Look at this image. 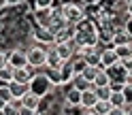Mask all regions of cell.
Instances as JSON below:
<instances>
[{
    "label": "cell",
    "mask_w": 132,
    "mask_h": 115,
    "mask_svg": "<svg viewBox=\"0 0 132 115\" xmlns=\"http://www.w3.org/2000/svg\"><path fill=\"white\" fill-rule=\"evenodd\" d=\"M64 102L66 104H72V106H81V92H79L77 87H72L70 83H68V87H66Z\"/></svg>",
    "instance_id": "cell-11"
},
{
    "label": "cell",
    "mask_w": 132,
    "mask_h": 115,
    "mask_svg": "<svg viewBox=\"0 0 132 115\" xmlns=\"http://www.w3.org/2000/svg\"><path fill=\"white\" fill-rule=\"evenodd\" d=\"M6 62H9L13 68L26 66V64H28V58H26V49H19V47L11 49V51L6 53Z\"/></svg>",
    "instance_id": "cell-7"
},
{
    "label": "cell",
    "mask_w": 132,
    "mask_h": 115,
    "mask_svg": "<svg viewBox=\"0 0 132 115\" xmlns=\"http://www.w3.org/2000/svg\"><path fill=\"white\" fill-rule=\"evenodd\" d=\"M117 62H119V58H117V53H115L113 45L100 49V55H98V66H100V68H111Z\"/></svg>",
    "instance_id": "cell-6"
},
{
    "label": "cell",
    "mask_w": 132,
    "mask_h": 115,
    "mask_svg": "<svg viewBox=\"0 0 132 115\" xmlns=\"http://www.w3.org/2000/svg\"><path fill=\"white\" fill-rule=\"evenodd\" d=\"M26 58H28V64L34 68H43L45 66V60H47V47L38 45V43H32L28 49H26Z\"/></svg>",
    "instance_id": "cell-4"
},
{
    "label": "cell",
    "mask_w": 132,
    "mask_h": 115,
    "mask_svg": "<svg viewBox=\"0 0 132 115\" xmlns=\"http://www.w3.org/2000/svg\"><path fill=\"white\" fill-rule=\"evenodd\" d=\"M109 100H111V104H113V106H123L126 98H123V94H121V92H111Z\"/></svg>",
    "instance_id": "cell-27"
},
{
    "label": "cell",
    "mask_w": 132,
    "mask_h": 115,
    "mask_svg": "<svg viewBox=\"0 0 132 115\" xmlns=\"http://www.w3.org/2000/svg\"><path fill=\"white\" fill-rule=\"evenodd\" d=\"M128 115H132V111H130V113H128Z\"/></svg>",
    "instance_id": "cell-36"
},
{
    "label": "cell",
    "mask_w": 132,
    "mask_h": 115,
    "mask_svg": "<svg viewBox=\"0 0 132 115\" xmlns=\"http://www.w3.org/2000/svg\"><path fill=\"white\" fill-rule=\"evenodd\" d=\"M60 11L64 15V19L70 23V26H75V23L79 21H83L87 15H85V9H83V4L81 2H75V0H68V2H64L60 6Z\"/></svg>",
    "instance_id": "cell-2"
},
{
    "label": "cell",
    "mask_w": 132,
    "mask_h": 115,
    "mask_svg": "<svg viewBox=\"0 0 132 115\" xmlns=\"http://www.w3.org/2000/svg\"><path fill=\"white\" fill-rule=\"evenodd\" d=\"M77 40V45L79 47H83V45H96L98 43V23L92 21V19H83V21H79L75 23V36H72Z\"/></svg>",
    "instance_id": "cell-1"
},
{
    "label": "cell",
    "mask_w": 132,
    "mask_h": 115,
    "mask_svg": "<svg viewBox=\"0 0 132 115\" xmlns=\"http://www.w3.org/2000/svg\"><path fill=\"white\" fill-rule=\"evenodd\" d=\"M32 2V9H51V6L55 4V0H30Z\"/></svg>",
    "instance_id": "cell-26"
},
{
    "label": "cell",
    "mask_w": 132,
    "mask_h": 115,
    "mask_svg": "<svg viewBox=\"0 0 132 115\" xmlns=\"http://www.w3.org/2000/svg\"><path fill=\"white\" fill-rule=\"evenodd\" d=\"M6 64V51H0V68Z\"/></svg>",
    "instance_id": "cell-31"
},
{
    "label": "cell",
    "mask_w": 132,
    "mask_h": 115,
    "mask_svg": "<svg viewBox=\"0 0 132 115\" xmlns=\"http://www.w3.org/2000/svg\"><path fill=\"white\" fill-rule=\"evenodd\" d=\"M109 81H111L109 72H106L104 68H98L96 77H94V81H92V85H94V87H98V85H109Z\"/></svg>",
    "instance_id": "cell-20"
},
{
    "label": "cell",
    "mask_w": 132,
    "mask_h": 115,
    "mask_svg": "<svg viewBox=\"0 0 132 115\" xmlns=\"http://www.w3.org/2000/svg\"><path fill=\"white\" fill-rule=\"evenodd\" d=\"M109 115H128L126 111H123V106H113V109H111V113Z\"/></svg>",
    "instance_id": "cell-29"
},
{
    "label": "cell",
    "mask_w": 132,
    "mask_h": 115,
    "mask_svg": "<svg viewBox=\"0 0 132 115\" xmlns=\"http://www.w3.org/2000/svg\"><path fill=\"white\" fill-rule=\"evenodd\" d=\"M115 53H117L119 60H126V58H132V43H123V45H113Z\"/></svg>",
    "instance_id": "cell-19"
},
{
    "label": "cell",
    "mask_w": 132,
    "mask_h": 115,
    "mask_svg": "<svg viewBox=\"0 0 132 115\" xmlns=\"http://www.w3.org/2000/svg\"><path fill=\"white\" fill-rule=\"evenodd\" d=\"M9 89L13 100H21V96L28 92V83H19V81H9Z\"/></svg>",
    "instance_id": "cell-12"
},
{
    "label": "cell",
    "mask_w": 132,
    "mask_h": 115,
    "mask_svg": "<svg viewBox=\"0 0 132 115\" xmlns=\"http://www.w3.org/2000/svg\"><path fill=\"white\" fill-rule=\"evenodd\" d=\"M2 85H9V83H6V81H2V79H0V87H2Z\"/></svg>",
    "instance_id": "cell-35"
},
{
    "label": "cell",
    "mask_w": 132,
    "mask_h": 115,
    "mask_svg": "<svg viewBox=\"0 0 132 115\" xmlns=\"http://www.w3.org/2000/svg\"><path fill=\"white\" fill-rule=\"evenodd\" d=\"M60 75H62V83H64V85H68V83H70V79H72V75H75V72H72V62H70V60H64V62H62V66H60Z\"/></svg>",
    "instance_id": "cell-14"
},
{
    "label": "cell",
    "mask_w": 132,
    "mask_h": 115,
    "mask_svg": "<svg viewBox=\"0 0 132 115\" xmlns=\"http://www.w3.org/2000/svg\"><path fill=\"white\" fill-rule=\"evenodd\" d=\"M51 87H53V85H51V81L47 79V75H45V72H36V75L28 81V89H30L32 94L40 96V98H43V96H47L49 92H51Z\"/></svg>",
    "instance_id": "cell-3"
},
{
    "label": "cell",
    "mask_w": 132,
    "mask_h": 115,
    "mask_svg": "<svg viewBox=\"0 0 132 115\" xmlns=\"http://www.w3.org/2000/svg\"><path fill=\"white\" fill-rule=\"evenodd\" d=\"M96 102H98V96L94 92V85L81 92V109H92Z\"/></svg>",
    "instance_id": "cell-10"
},
{
    "label": "cell",
    "mask_w": 132,
    "mask_h": 115,
    "mask_svg": "<svg viewBox=\"0 0 132 115\" xmlns=\"http://www.w3.org/2000/svg\"><path fill=\"white\" fill-rule=\"evenodd\" d=\"M81 115H98L94 109H83V111H81Z\"/></svg>",
    "instance_id": "cell-32"
},
{
    "label": "cell",
    "mask_w": 132,
    "mask_h": 115,
    "mask_svg": "<svg viewBox=\"0 0 132 115\" xmlns=\"http://www.w3.org/2000/svg\"><path fill=\"white\" fill-rule=\"evenodd\" d=\"M38 102H40V96L32 94L30 89H28V92L21 96V104H23V106H30V109H36V106H38Z\"/></svg>",
    "instance_id": "cell-18"
},
{
    "label": "cell",
    "mask_w": 132,
    "mask_h": 115,
    "mask_svg": "<svg viewBox=\"0 0 132 115\" xmlns=\"http://www.w3.org/2000/svg\"><path fill=\"white\" fill-rule=\"evenodd\" d=\"M62 58H60V53H57V49H55V45H51V47H47V60H45V66H49V68H60L62 66ZM43 66V68H45Z\"/></svg>",
    "instance_id": "cell-9"
},
{
    "label": "cell",
    "mask_w": 132,
    "mask_h": 115,
    "mask_svg": "<svg viewBox=\"0 0 132 115\" xmlns=\"http://www.w3.org/2000/svg\"><path fill=\"white\" fill-rule=\"evenodd\" d=\"M43 72L47 75V79L51 81V85H64V83H62L60 68H49V66H45V68H43Z\"/></svg>",
    "instance_id": "cell-16"
},
{
    "label": "cell",
    "mask_w": 132,
    "mask_h": 115,
    "mask_svg": "<svg viewBox=\"0 0 132 115\" xmlns=\"http://www.w3.org/2000/svg\"><path fill=\"white\" fill-rule=\"evenodd\" d=\"M19 106H21V100H11L2 111H0V115H17Z\"/></svg>",
    "instance_id": "cell-22"
},
{
    "label": "cell",
    "mask_w": 132,
    "mask_h": 115,
    "mask_svg": "<svg viewBox=\"0 0 132 115\" xmlns=\"http://www.w3.org/2000/svg\"><path fill=\"white\" fill-rule=\"evenodd\" d=\"M92 109L98 113V115H109L111 113V109H113V104H111V100H98Z\"/></svg>",
    "instance_id": "cell-21"
},
{
    "label": "cell",
    "mask_w": 132,
    "mask_h": 115,
    "mask_svg": "<svg viewBox=\"0 0 132 115\" xmlns=\"http://www.w3.org/2000/svg\"><path fill=\"white\" fill-rule=\"evenodd\" d=\"M13 70H15V68L11 66L9 62H6L4 66L0 68V79H2V81H6V83H9V81H13Z\"/></svg>",
    "instance_id": "cell-23"
},
{
    "label": "cell",
    "mask_w": 132,
    "mask_h": 115,
    "mask_svg": "<svg viewBox=\"0 0 132 115\" xmlns=\"http://www.w3.org/2000/svg\"><path fill=\"white\" fill-rule=\"evenodd\" d=\"M75 36V26H64L62 30H57L55 32V43H64V40H68V38H72Z\"/></svg>",
    "instance_id": "cell-15"
},
{
    "label": "cell",
    "mask_w": 132,
    "mask_h": 115,
    "mask_svg": "<svg viewBox=\"0 0 132 115\" xmlns=\"http://www.w3.org/2000/svg\"><path fill=\"white\" fill-rule=\"evenodd\" d=\"M17 115H36V109H30V106H19V111H17Z\"/></svg>",
    "instance_id": "cell-28"
},
{
    "label": "cell",
    "mask_w": 132,
    "mask_h": 115,
    "mask_svg": "<svg viewBox=\"0 0 132 115\" xmlns=\"http://www.w3.org/2000/svg\"><path fill=\"white\" fill-rule=\"evenodd\" d=\"M94 92H96V96H98V100H109L111 87H109V85H98V87H94Z\"/></svg>",
    "instance_id": "cell-25"
},
{
    "label": "cell",
    "mask_w": 132,
    "mask_h": 115,
    "mask_svg": "<svg viewBox=\"0 0 132 115\" xmlns=\"http://www.w3.org/2000/svg\"><path fill=\"white\" fill-rule=\"evenodd\" d=\"M70 85H72V87H77L79 92H83V89L92 87V81H87L83 75H72V79H70Z\"/></svg>",
    "instance_id": "cell-17"
},
{
    "label": "cell",
    "mask_w": 132,
    "mask_h": 115,
    "mask_svg": "<svg viewBox=\"0 0 132 115\" xmlns=\"http://www.w3.org/2000/svg\"><path fill=\"white\" fill-rule=\"evenodd\" d=\"M98 68H100V66H96V64H87V66L83 68V72H79V75H83L87 81H94V77H96Z\"/></svg>",
    "instance_id": "cell-24"
},
{
    "label": "cell",
    "mask_w": 132,
    "mask_h": 115,
    "mask_svg": "<svg viewBox=\"0 0 132 115\" xmlns=\"http://www.w3.org/2000/svg\"><path fill=\"white\" fill-rule=\"evenodd\" d=\"M6 104H9V102H6V100H4V98H0V111H2V109H4V106H6Z\"/></svg>",
    "instance_id": "cell-34"
},
{
    "label": "cell",
    "mask_w": 132,
    "mask_h": 115,
    "mask_svg": "<svg viewBox=\"0 0 132 115\" xmlns=\"http://www.w3.org/2000/svg\"><path fill=\"white\" fill-rule=\"evenodd\" d=\"M32 40L43 47H51V45H55V34L45 26H34L32 28Z\"/></svg>",
    "instance_id": "cell-5"
},
{
    "label": "cell",
    "mask_w": 132,
    "mask_h": 115,
    "mask_svg": "<svg viewBox=\"0 0 132 115\" xmlns=\"http://www.w3.org/2000/svg\"><path fill=\"white\" fill-rule=\"evenodd\" d=\"M38 72V68L30 66V64H26V66H19L13 70V81H19V83H28V81L32 79Z\"/></svg>",
    "instance_id": "cell-8"
},
{
    "label": "cell",
    "mask_w": 132,
    "mask_h": 115,
    "mask_svg": "<svg viewBox=\"0 0 132 115\" xmlns=\"http://www.w3.org/2000/svg\"><path fill=\"white\" fill-rule=\"evenodd\" d=\"M34 13V21H36V26H49V19H51V9H36V11H32Z\"/></svg>",
    "instance_id": "cell-13"
},
{
    "label": "cell",
    "mask_w": 132,
    "mask_h": 115,
    "mask_svg": "<svg viewBox=\"0 0 132 115\" xmlns=\"http://www.w3.org/2000/svg\"><path fill=\"white\" fill-rule=\"evenodd\" d=\"M23 0H4V4L6 6H15V4H21Z\"/></svg>",
    "instance_id": "cell-30"
},
{
    "label": "cell",
    "mask_w": 132,
    "mask_h": 115,
    "mask_svg": "<svg viewBox=\"0 0 132 115\" xmlns=\"http://www.w3.org/2000/svg\"><path fill=\"white\" fill-rule=\"evenodd\" d=\"M126 11L130 13V17H132V0H126Z\"/></svg>",
    "instance_id": "cell-33"
}]
</instances>
